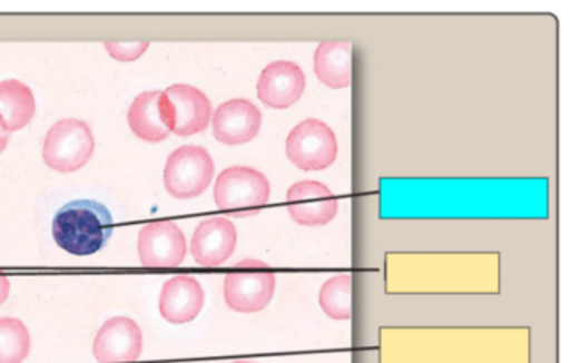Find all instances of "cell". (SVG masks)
<instances>
[{"mask_svg": "<svg viewBox=\"0 0 570 363\" xmlns=\"http://www.w3.org/2000/svg\"><path fill=\"white\" fill-rule=\"evenodd\" d=\"M112 229L115 223L109 209L91 199L68 203L52 222L56 243L75 256L95 255L105 248Z\"/></svg>", "mask_w": 570, "mask_h": 363, "instance_id": "1", "label": "cell"}, {"mask_svg": "<svg viewBox=\"0 0 570 363\" xmlns=\"http://www.w3.org/2000/svg\"><path fill=\"white\" fill-rule=\"evenodd\" d=\"M272 186L258 169L248 166H233L216 179L215 203L229 216H255L265 208Z\"/></svg>", "mask_w": 570, "mask_h": 363, "instance_id": "2", "label": "cell"}, {"mask_svg": "<svg viewBox=\"0 0 570 363\" xmlns=\"http://www.w3.org/2000/svg\"><path fill=\"white\" fill-rule=\"evenodd\" d=\"M91 128L79 119L56 122L45 139V163L59 173H72L88 165L95 153Z\"/></svg>", "mask_w": 570, "mask_h": 363, "instance_id": "3", "label": "cell"}, {"mask_svg": "<svg viewBox=\"0 0 570 363\" xmlns=\"http://www.w3.org/2000/svg\"><path fill=\"white\" fill-rule=\"evenodd\" d=\"M275 273L266 263L245 259L225 278V302L239 313L262 312L275 295Z\"/></svg>", "mask_w": 570, "mask_h": 363, "instance_id": "4", "label": "cell"}, {"mask_svg": "<svg viewBox=\"0 0 570 363\" xmlns=\"http://www.w3.org/2000/svg\"><path fill=\"white\" fill-rule=\"evenodd\" d=\"M215 163L202 146H181L169 155L165 168V186L176 199L203 195L212 185Z\"/></svg>", "mask_w": 570, "mask_h": 363, "instance_id": "5", "label": "cell"}, {"mask_svg": "<svg viewBox=\"0 0 570 363\" xmlns=\"http://www.w3.org/2000/svg\"><path fill=\"white\" fill-rule=\"evenodd\" d=\"M336 155L335 133L320 119H305L286 138V156L303 171H322L335 163Z\"/></svg>", "mask_w": 570, "mask_h": 363, "instance_id": "6", "label": "cell"}, {"mask_svg": "<svg viewBox=\"0 0 570 363\" xmlns=\"http://www.w3.org/2000/svg\"><path fill=\"white\" fill-rule=\"evenodd\" d=\"M138 253L146 268H173L185 262L188 245L173 222H153L139 232Z\"/></svg>", "mask_w": 570, "mask_h": 363, "instance_id": "7", "label": "cell"}, {"mask_svg": "<svg viewBox=\"0 0 570 363\" xmlns=\"http://www.w3.org/2000/svg\"><path fill=\"white\" fill-rule=\"evenodd\" d=\"M288 213L298 225L325 226L338 213V199L320 182L295 183L286 193Z\"/></svg>", "mask_w": 570, "mask_h": 363, "instance_id": "8", "label": "cell"}, {"mask_svg": "<svg viewBox=\"0 0 570 363\" xmlns=\"http://www.w3.org/2000/svg\"><path fill=\"white\" fill-rule=\"evenodd\" d=\"M142 332L135 320L115 316L96 335L92 353L99 363L135 362L141 356Z\"/></svg>", "mask_w": 570, "mask_h": 363, "instance_id": "9", "label": "cell"}, {"mask_svg": "<svg viewBox=\"0 0 570 363\" xmlns=\"http://www.w3.org/2000/svg\"><path fill=\"white\" fill-rule=\"evenodd\" d=\"M306 88L302 68L292 61H276L259 75L256 92L259 101L273 109H286L299 101Z\"/></svg>", "mask_w": 570, "mask_h": 363, "instance_id": "10", "label": "cell"}, {"mask_svg": "<svg viewBox=\"0 0 570 363\" xmlns=\"http://www.w3.org/2000/svg\"><path fill=\"white\" fill-rule=\"evenodd\" d=\"M128 122L142 141H165L173 133V108L165 91L139 95L129 108Z\"/></svg>", "mask_w": 570, "mask_h": 363, "instance_id": "11", "label": "cell"}, {"mask_svg": "<svg viewBox=\"0 0 570 363\" xmlns=\"http://www.w3.org/2000/svg\"><path fill=\"white\" fill-rule=\"evenodd\" d=\"M262 112L248 99H232L216 109L213 135L226 146L246 145L262 129Z\"/></svg>", "mask_w": 570, "mask_h": 363, "instance_id": "12", "label": "cell"}, {"mask_svg": "<svg viewBox=\"0 0 570 363\" xmlns=\"http://www.w3.org/2000/svg\"><path fill=\"white\" fill-rule=\"evenodd\" d=\"M173 108V133L181 138L205 131L212 122L213 106L208 96L195 86L175 85L166 89Z\"/></svg>", "mask_w": 570, "mask_h": 363, "instance_id": "13", "label": "cell"}, {"mask_svg": "<svg viewBox=\"0 0 570 363\" xmlns=\"http://www.w3.org/2000/svg\"><path fill=\"white\" fill-rule=\"evenodd\" d=\"M205 305V290L202 283L189 275L169 278L159 296V312L166 322L183 325L193 322Z\"/></svg>", "mask_w": 570, "mask_h": 363, "instance_id": "14", "label": "cell"}, {"mask_svg": "<svg viewBox=\"0 0 570 363\" xmlns=\"http://www.w3.org/2000/svg\"><path fill=\"white\" fill-rule=\"evenodd\" d=\"M238 243V233L228 218H212L196 228L191 255L202 266H219L228 262Z\"/></svg>", "mask_w": 570, "mask_h": 363, "instance_id": "15", "label": "cell"}, {"mask_svg": "<svg viewBox=\"0 0 570 363\" xmlns=\"http://www.w3.org/2000/svg\"><path fill=\"white\" fill-rule=\"evenodd\" d=\"M315 75L332 89L352 85V45L346 41H325L316 48Z\"/></svg>", "mask_w": 570, "mask_h": 363, "instance_id": "16", "label": "cell"}, {"mask_svg": "<svg viewBox=\"0 0 570 363\" xmlns=\"http://www.w3.org/2000/svg\"><path fill=\"white\" fill-rule=\"evenodd\" d=\"M35 115V92L28 85L18 79L0 82V121L9 133L26 128Z\"/></svg>", "mask_w": 570, "mask_h": 363, "instance_id": "17", "label": "cell"}, {"mask_svg": "<svg viewBox=\"0 0 570 363\" xmlns=\"http://www.w3.org/2000/svg\"><path fill=\"white\" fill-rule=\"evenodd\" d=\"M352 276L348 273L333 276L320 290V306L333 320L352 318Z\"/></svg>", "mask_w": 570, "mask_h": 363, "instance_id": "18", "label": "cell"}, {"mask_svg": "<svg viewBox=\"0 0 570 363\" xmlns=\"http://www.w3.org/2000/svg\"><path fill=\"white\" fill-rule=\"evenodd\" d=\"M31 353V333L18 318H0V363H22Z\"/></svg>", "mask_w": 570, "mask_h": 363, "instance_id": "19", "label": "cell"}, {"mask_svg": "<svg viewBox=\"0 0 570 363\" xmlns=\"http://www.w3.org/2000/svg\"><path fill=\"white\" fill-rule=\"evenodd\" d=\"M105 48L116 61L131 62L145 55L149 42H106Z\"/></svg>", "mask_w": 570, "mask_h": 363, "instance_id": "20", "label": "cell"}, {"mask_svg": "<svg viewBox=\"0 0 570 363\" xmlns=\"http://www.w3.org/2000/svg\"><path fill=\"white\" fill-rule=\"evenodd\" d=\"M9 292H11V282H9L8 276L0 273V305L9 298Z\"/></svg>", "mask_w": 570, "mask_h": 363, "instance_id": "21", "label": "cell"}, {"mask_svg": "<svg viewBox=\"0 0 570 363\" xmlns=\"http://www.w3.org/2000/svg\"><path fill=\"white\" fill-rule=\"evenodd\" d=\"M9 141H11V133L6 129V126L0 121V153L8 148Z\"/></svg>", "mask_w": 570, "mask_h": 363, "instance_id": "22", "label": "cell"}, {"mask_svg": "<svg viewBox=\"0 0 570 363\" xmlns=\"http://www.w3.org/2000/svg\"><path fill=\"white\" fill-rule=\"evenodd\" d=\"M232 363H253V362H246V360H236V362H232Z\"/></svg>", "mask_w": 570, "mask_h": 363, "instance_id": "23", "label": "cell"}]
</instances>
